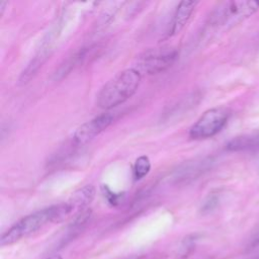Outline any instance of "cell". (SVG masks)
I'll list each match as a JSON object with an SVG mask.
<instances>
[{"label":"cell","mask_w":259,"mask_h":259,"mask_svg":"<svg viewBox=\"0 0 259 259\" xmlns=\"http://www.w3.org/2000/svg\"><path fill=\"white\" fill-rule=\"evenodd\" d=\"M73 209L68 202L51 205L30 213L8 229L0 238L1 246H8L26 238L49 223H60L66 220Z\"/></svg>","instance_id":"6da1fadb"},{"label":"cell","mask_w":259,"mask_h":259,"mask_svg":"<svg viewBox=\"0 0 259 259\" xmlns=\"http://www.w3.org/2000/svg\"><path fill=\"white\" fill-rule=\"evenodd\" d=\"M141 79V72L135 68L117 73L102 86L97 94L96 104L107 110L123 103L136 93Z\"/></svg>","instance_id":"7a4b0ae2"},{"label":"cell","mask_w":259,"mask_h":259,"mask_svg":"<svg viewBox=\"0 0 259 259\" xmlns=\"http://www.w3.org/2000/svg\"><path fill=\"white\" fill-rule=\"evenodd\" d=\"M259 9V1H226L219 4L209 16V24L232 27Z\"/></svg>","instance_id":"3957f363"},{"label":"cell","mask_w":259,"mask_h":259,"mask_svg":"<svg viewBox=\"0 0 259 259\" xmlns=\"http://www.w3.org/2000/svg\"><path fill=\"white\" fill-rule=\"evenodd\" d=\"M230 111L225 107H214L206 110L190 127L189 137L193 140H204L215 136L226 125Z\"/></svg>","instance_id":"277c9868"},{"label":"cell","mask_w":259,"mask_h":259,"mask_svg":"<svg viewBox=\"0 0 259 259\" xmlns=\"http://www.w3.org/2000/svg\"><path fill=\"white\" fill-rule=\"evenodd\" d=\"M178 52L173 48L150 50L138 59V68L146 74H158L166 71L176 61Z\"/></svg>","instance_id":"5b68a950"},{"label":"cell","mask_w":259,"mask_h":259,"mask_svg":"<svg viewBox=\"0 0 259 259\" xmlns=\"http://www.w3.org/2000/svg\"><path fill=\"white\" fill-rule=\"evenodd\" d=\"M113 121L111 113H101L94 118L81 124L73 136V142L77 146H82L92 141L101 132L107 128Z\"/></svg>","instance_id":"8992f818"},{"label":"cell","mask_w":259,"mask_h":259,"mask_svg":"<svg viewBox=\"0 0 259 259\" xmlns=\"http://www.w3.org/2000/svg\"><path fill=\"white\" fill-rule=\"evenodd\" d=\"M196 5H197L196 1H181L179 3L173 15V19H172L170 28L168 30V36H173L179 33L184 28L192 12L194 11V8Z\"/></svg>","instance_id":"52a82bcc"},{"label":"cell","mask_w":259,"mask_h":259,"mask_svg":"<svg viewBox=\"0 0 259 259\" xmlns=\"http://www.w3.org/2000/svg\"><path fill=\"white\" fill-rule=\"evenodd\" d=\"M227 150L232 152H251L259 150V132L234 138L227 144Z\"/></svg>","instance_id":"ba28073f"},{"label":"cell","mask_w":259,"mask_h":259,"mask_svg":"<svg viewBox=\"0 0 259 259\" xmlns=\"http://www.w3.org/2000/svg\"><path fill=\"white\" fill-rule=\"evenodd\" d=\"M94 196H95V188L93 185L88 184L76 190L70 197L69 201L67 202L71 205L73 211L78 210L80 212L83 209L87 208V205L91 203Z\"/></svg>","instance_id":"9c48e42d"},{"label":"cell","mask_w":259,"mask_h":259,"mask_svg":"<svg viewBox=\"0 0 259 259\" xmlns=\"http://www.w3.org/2000/svg\"><path fill=\"white\" fill-rule=\"evenodd\" d=\"M51 47L48 46L44 49H40L39 52L35 55V57L31 60V62L28 64L26 69L22 72L21 77H20V82L25 83L27 82L36 72L37 70L42 66V64L46 62L50 55V49Z\"/></svg>","instance_id":"30bf717a"},{"label":"cell","mask_w":259,"mask_h":259,"mask_svg":"<svg viewBox=\"0 0 259 259\" xmlns=\"http://www.w3.org/2000/svg\"><path fill=\"white\" fill-rule=\"evenodd\" d=\"M150 169H151L150 159L147 156L139 157L136 160V162L134 164V168H133L134 179L137 181V180L144 178L149 173Z\"/></svg>","instance_id":"8fae6325"},{"label":"cell","mask_w":259,"mask_h":259,"mask_svg":"<svg viewBox=\"0 0 259 259\" xmlns=\"http://www.w3.org/2000/svg\"><path fill=\"white\" fill-rule=\"evenodd\" d=\"M102 191H103V193H104V196L107 198V200H108L111 204L115 205V204H117V203L119 202V198L121 197L120 194H116V193L112 192V191H111L107 186H105V185L102 186Z\"/></svg>","instance_id":"7c38bea8"},{"label":"cell","mask_w":259,"mask_h":259,"mask_svg":"<svg viewBox=\"0 0 259 259\" xmlns=\"http://www.w3.org/2000/svg\"><path fill=\"white\" fill-rule=\"evenodd\" d=\"M217 202H218L217 197H215V196H211V197H209V198L204 202L202 209L205 210V211H208V210L212 209V208L217 205Z\"/></svg>","instance_id":"4fadbf2b"},{"label":"cell","mask_w":259,"mask_h":259,"mask_svg":"<svg viewBox=\"0 0 259 259\" xmlns=\"http://www.w3.org/2000/svg\"><path fill=\"white\" fill-rule=\"evenodd\" d=\"M8 2L7 1H0V15L3 14L4 10H5V7L7 6Z\"/></svg>","instance_id":"5bb4252c"},{"label":"cell","mask_w":259,"mask_h":259,"mask_svg":"<svg viewBox=\"0 0 259 259\" xmlns=\"http://www.w3.org/2000/svg\"><path fill=\"white\" fill-rule=\"evenodd\" d=\"M47 259H63V258H62V256H60V255H53V256H50V257L47 258Z\"/></svg>","instance_id":"9a60e30c"},{"label":"cell","mask_w":259,"mask_h":259,"mask_svg":"<svg viewBox=\"0 0 259 259\" xmlns=\"http://www.w3.org/2000/svg\"><path fill=\"white\" fill-rule=\"evenodd\" d=\"M258 169H259V166H258Z\"/></svg>","instance_id":"2e32d148"}]
</instances>
